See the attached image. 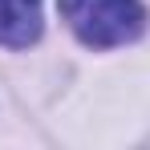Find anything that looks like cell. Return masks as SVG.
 <instances>
[{"label": "cell", "mask_w": 150, "mask_h": 150, "mask_svg": "<svg viewBox=\"0 0 150 150\" xmlns=\"http://www.w3.org/2000/svg\"><path fill=\"white\" fill-rule=\"evenodd\" d=\"M57 8H61L65 25L89 49L126 45L146 25V12H142L138 0H57Z\"/></svg>", "instance_id": "6da1fadb"}, {"label": "cell", "mask_w": 150, "mask_h": 150, "mask_svg": "<svg viewBox=\"0 0 150 150\" xmlns=\"http://www.w3.org/2000/svg\"><path fill=\"white\" fill-rule=\"evenodd\" d=\"M41 37V0H0V45L25 49Z\"/></svg>", "instance_id": "7a4b0ae2"}]
</instances>
